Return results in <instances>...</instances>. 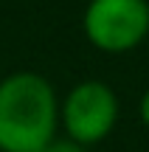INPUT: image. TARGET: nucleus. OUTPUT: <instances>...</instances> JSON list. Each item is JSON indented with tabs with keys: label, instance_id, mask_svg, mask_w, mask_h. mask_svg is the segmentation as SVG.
<instances>
[{
	"label": "nucleus",
	"instance_id": "4",
	"mask_svg": "<svg viewBox=\"0 0 149 152\" xmlns=\"http://www.w3.org/2000/svg\"><path fill=\"white\" fill-rule=\"evenodd\" d=\"M37 152H87V147L71 141V138H51V141L45 144L42 149H37Z\"/></svg>",
	"mask_w": 149,
	"mask_h": 152
},
{
	"label": "nucleus",
	"instance_id": "5",
	"mask_svg": "<svg viewBox=\"0 0 149 152\" xmlns=\"http://www.w3.org/2000/svg\"><path fill=\"white\" fill-rule=\"evenodd\" d=\"M138 118H141L144 127H149V87L144 90V96H141V102H138Z\"/></svg>",
	"mask_w": 149,
	"mask_h": 152
},
{
	"label": "nucleus",
	"instance_id": "2",
	"mask_svg": "<svg viewBox=\"0 0 149 152\" xmlns=\"http://www.w3.org/2000/svg\"><path fill=\"white\" fill-rule=\"evenodd\" d=\"M82 31L101 54H129L149 37V0H87Z\"/></svg>",
	"mask_w": 149,
	"mask_h": 152
},
{
	"label": "nucleus",
	"instance_id": "1",
	"mask_svg": "<svg viewBox=\"0 0 149 152\" xmlns=\"http://www.w3.org/2000/svg\"><path fill=\"white\" fill-rule=\"evenodd\" d=\"M59 130V96L37 71L0 79V152H37Z\"/></svg>",
	"mask_w": 149,
	"mask_h": 152
},
{
	"label": "nucleus",
	"instance_id": "3",
	"mask_svg": "<svg viewBox=\"0 0 149 152\" xmlns=\"http://www.w3.org/2000/svg\"><path fill=\"white\" fill-rule=\"evenodd\" d=\"M118 115L121 104L116 90L99 79H84L73 85L59 102V127L65 130V138L87 149L110 138L118 124Z\"/></svg>",
	"mask_w": 149,
	"mask_h": 152
}]
</instances>
